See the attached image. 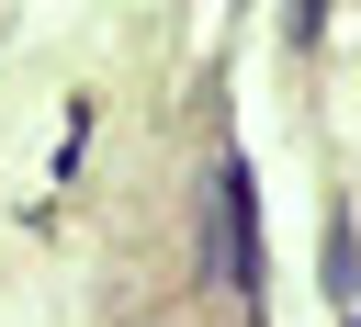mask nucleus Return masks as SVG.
Instances as JSON below:
<instances>
[{
    "label": "nucleus",
    "mask_w": 361,
    "mask_h": 327,
    "mask_svg": "<svg viewBox=\"0 0 361 327\" xmlns=\"http://www.w3.org/2000/svg\"><path fill=\"white\" fill-rule=\"evenodd\" d=\"M214 271L248 293L259 282V248H248V169H214Z\"/></svg>",
    "instance_id": "obj_1"
},
{
    "label": "nucleus",
    "mask_w": 361,
    "mask_h": 327,
    "mask_svg": "<svg viewBox=\"0 0 361 327\" xmlns=\"http://www.w3.org/2000/svg\"><path fill=\"white\" fill-rule=\"evenodd\" d=\"M293 23H305V34H316V23H327V0H293Z\"/></svg>",
    "instance_id": "obj_2"
}]
</instances>
